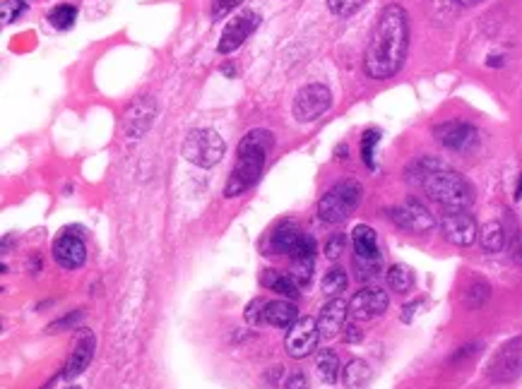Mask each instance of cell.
<instances>
[{
  "mask_svg": "<svg viewBox=\"0 0 522 389\" xmlns=\"http://www.w3.org/2000/svg\"><path fill=\"white\" fill-rule=\"evenodd\" d=\"M227 145L215 130H190L183 142V159L198 168H212L222 161Z\"/></svg>",
  "mask_w": 522,
  "mask_h": 389,
  "instance_id": "obj_5",
  "label": "cell"
},
{
  "mask_svg": "<svg viewBox=\"0 0 522 389\" xmlns=\"http://www.w3.org/2000/svg\"><path fill=\"white\" fill-rule=\"evenodd\" d=\"M347 284H349L347 271L342 267H332L323 276V291L328 293V296H339V293L347 289Z\"/></svg>",
  "mask_w": 522,
  "mask_h": 389,
  "instance_id": "obj_26",
  "label": "cell"
},
{
  "mask_svg": "<svg viewBox=\"0 0 522 389\" xmlns=\"http://www.w3.org/2000/svg\"><path fill=\"white\" fill-rule=\"evenodd\" d=\"M330 106H332V94L325 84H306L303 89H298L294 99V118L298 122H313L321 118Z\"/></svg>",
  "mask_w": 522,
  "mask_h": 389,
  "instance_id": "obj_6",
  "label": "cell"
},
{
  "mask_svg": "<svg viewBox=\"0 0 522 389\" xmlns=\"http://www.w3.org/2000/svg\"><path fill=\"white\" fill-rule=\"evenodd\" d=\"M258 24H260V15L255 13V10H243V13H238L236 17H231L229 19V24L224 26L217 51L233 53L255 29H258Z\"/></svg>",
  "mask_w": 522,
  "mask_h": 389,
  "instance_id": "obj_11",
  "label": "cell"
},
{
  "mask_svg": "<svg viewBox=\"0 0 522 389\" xmlns=\"http://www.w3.org/2000/svg\"><path fill=\"white\" fill-rule=\"evenodd\" d=\"M270 245H272L275 253H284L291 257L303 253H316V241L308 233H303L294 221H284L282 226H277V231L270 238Z\"/></svg>",
  "mask_w": 522,
  "mask_h": 389,
  "instance_id": "obj_10",
  "label": "cell"
},
{
  "mask_svg": "<svg viewBox=\"0 0 522 389\" xmlns=\"http://www.w3.org/2000/svg\"><path fill=\"white\" fill-rule=\"evenodd\" d=\"M351 241H354V253L356 260H366V262H376L381 260V250H378V236L371 226L359 223L351 231Z\"/></svg>",
  "mask_w": 522,
  "mask_h": 389,
  "instance_id": "obj_18",
  "label": "cell"
},
{
  "mask_svg": "<svg viewBox=\"0 0 522 389\" xmlns=\"http://www.w3.org/2000/svg\"><path fill=\"white\" fill-rule=\"evenodd\" d=\"M286 389H308V377L303 375V372H296V375H291L289 380H286Z\"/></svg>",
  "mask_w": 522,
  "mask_h": 389,
  "instance_id": "obj_37",
  "label": "cell"
},
{
  "mask_svg": "<svg viewBox=\"0 0 522 389\" xmlns=\"http://www.w3.org/2000/svg\"><path fill=\"white\" fill-rule=\"evenodd\" d=\"M265 324H272V327L286 329L296 322V305L289 301H272L265 303V312H263Z\"/></svg>",
  "mask_w": 522,
  "mask_h": 389,
  "instance_id": "obj_20",
  "label": "cell"
},
{
  "mask_svg": "<svg viewBox=\"0 0 522 389\" xmlns=\"http://www.w3.org/2000/svg\"><path fill=\"white\" fill-rule=\"evenodd\" d=\"M354 264H356V274H359V279L364 281H371L378 276V271H381V260H376V262H366V260H356L354 257Z\"/></svg>",
  "mask_w": 522,
  "mask_h": 389,
  "instance_id": "obj_33",
  "label": "cell"
},
{
  "mask_svg": "<svg viewBox=\"0 0 522 389\" xmlns=\"http://www.w3.org/2000/svg\"><path fill=\"white\" fill-rule=\"evenodd\" d=\"M486 298H489V286L484 284V281H477V284L470 286V289L465 291V303L470 308L484 305V303H486Z\"/></svg>",
  "mask_w": 522,
  "mask_h": 389,
  "instance_id": "obj_31",
  "label": "cell"
},
{
  "mask_svg": "<svg viewBox=\"0 0 522 389\" xmlns=\"http://www.w3.org/2000/svg\"><path fill=\"white\" fill-rule=\"evenodd\" d=\"M53 257L63 269H77L87 260V248H84L82 238L77 233L63 231L53 243Z\"/></svg>",
  "mask_w": 522,
  "mask_h": 389,
  "instance_id": "obj_16",
  "label": "cell"
},
{
  "mask_svg": "<svg viewBox=\"0 0 522 389\" xmlns=\"http://www.w3.org/2000/svg\"><path fill=\"white\" fill-rule=\"evenodd\" d=\"M347 315H349V303H344L342 298H332L330 303H325L321 317H318V332H321V337L335 339L339 332H344Z\"/></svg>",
  "mask_w": 522,
  "mask_h": 389,
  "instance_id": "obj_17",
  "label": "cell"
},
{
  "mask_svg": "<svg viewBox=\"0 0 522 389\" xmlns=\"http://www.w3.org/2000/svg\"><path fill=\"white\" fill-rule=\"evenodd\" d=\"M321 332H318V319L301 317L289 327V334L284 339V349L291 358H306L316 351Z\"/></svg>",
  "mask_w": 522,
  "mask_h": 389,
  "instance_id": "obj_8",
  "label": "cell"
},
{
  "mask_svg": "<svg viewBox=\"0 0 522 389\" xmlns=\"http://www.w3.org/2000/svg\"><path fill=\"white\" fill-rule=\"evenodd\" d=\"M510 257H513L518 264H522V233H518L515 241L510 243Z\"/></svg>",
  "mask_w": 522,
  "mask_h": 389,
  "instance_id": "obj_39",
  "label": "cell"
},
{
  "mask_svg": "<svg viewBox=\"0 0 522 389\" xmlns=\"http://www.w3.org/2000/svg\"><path fill=\"white\" fill-rule=\"evenodd\" d=\"M68 389H82V387H68Z\"/></svg>",
  "mask_w": 522,
  "mask_h": 389,
  "instance_id": "obj_43",
  "label": "cell"
},
{
  "mask_svg": "<svg viewBox=\"0 0 522 389\" xmlns=\"http://www.w3.org/2000/svg\"><path fill=\"white\" fill-rule=\"evenodd\" d=\"M489 65H491V68H493V65H503V58H500V56L493 58V56H491V58H489Z\"/></svg>",
  "mask_w": 522,
  "mask_h": 389,
  "instance_id": "obj_40",
  "label": "cell"
},
{
  "mask_svg": "<svg viewBox=\"0 0 522 389\" xmlns=\"http://www.w3.org/2000/svg\"><path fill=\"white\" fill-rule=\"evenodd\" d=\"M457 3H460V5H467V8H470V5H477V3H482V0H457Z\"/></svg>",
  "mask_w": 522,
  "mask_h": 389,
  "instance_id": "obj_41",
  "label": "cell"
},
{
  "mask_svg": "<svg viewBox=\"0 0 522 389\" xmlns=\"http://www.w3.org/2000/svg\"><path fill=\"white\" fill-rule=\"evenodd\" d=\"M344 385H347L349 389H359V387H366L371 380V367L366 360H349L347 367H344Z\"/></svg>",
  "mask_w": 522,
  "mask_h": 389,
  "instance_id": "obj_24",
  "label": "cell"
},
{
  "mask_svg": "<svg viewBox=\"0 0 522 389\" xmlns=\"http://www.w3.org/2000/svg\"><path fill=\"white\" fill-rule=\"evenodd\" d=\"M419 185L431 200L443 205L445 209H467L474 202V188L470 185V180L447 166L426 173Z\"/></svg>",
  "mask_w": 522,
  "mask_h": 389,
  "instance_id": "obj_3",
  "label": "cell"
},
{
  "mask_svg": "<svg viewBox=\"0 0 522 389\" xmlns=\"http://www.w3.org/2000/svg\"><path fill=\"white\" fill-rule=\"evenodd\" d=\"M515 197H518V200L522 197V178H520V185H518V193H515Z\"/></svg>",
  "mask_w": 522,
  "mask_h": 389,
  "instance_id": "obj_42",
  "label": "cell"
},
{
  "mask_svg": "<svg viewBox=\"0 0 522 389\" xmlns=\"http://www.w3.org/2000/svg\"><path fill=\"white\" fill-rule=\"evenodd\" d=\"M92 358H94V337H92V334H84V337L77 341V346H75L70 360L66 363V377H68V380H70V377L82 375V372L89 367V363H92Z\"/></svg>",
  "mask_w": 522,
  "mask_h": 389,
  "instance_id": "obj_19",
  "label": "cell"
},
{
  "mask_svg": "<svg viewBox=\"0 0 522 389\" xmlns=\"http://www.w3.org/2000/svg\"><path fill=\"white\" fill-rule=\"evenodd\" d=\"M387 286H390L392 291H397V293L412 291V286H414L412 269L404 267V264H392V267L387 269Z\"/></svg>",
  "mask_w": 522,
  "mask_h": 389,
  "instance_id": "obj_25",
  "label": "cell"
},
{
  "mask_svg": "<svg viewBox=\"0 0 522 389\" xmlns=\"http://www.w3.org/2000/svg\"><path fill=\"white\" fill-rule=\"evenodd\" d=\"M381 142V132L378 130H366L364 132V140H361V159L369 168H376L373 164V152H376V145Z\"/></svg>",
  "mask_w": 522,
  "mask_h": 389,
  "instance_id": "obj_29",
  "label": "cell"
},
{
  "mask_svg": "<svg viewBox=\"0 0 522 389\" xmlns=\"http://www.w3.org/2000/svg\"><path fill=\"white\" fill-rule=\"evenodd\" d=\"M24 10H26L24 0H5V3H3V22L5 24L15 22V19H17Z\"/></svg>",
  "mask_w": 522,
  "mask_h": 389,
  "instance_id": "obj_32",
  "label": "cell"
},
{
  "mask_svg": "<svg viewBox=\"0 0 522 389\" xmlns=\"http://www.w3.org/2000/svg\"><path fill=\"white\" fill-rule=\"evenodd\" d=\"M390 219L395 221L399 228H404V231H412V233H426V231H431V228L436 226L431 212L417 200H407V202H402L399 207H392Z\"/></svg>",
  "mask_w": 522,
  "mask_h": 389,
  "instance_id": "obj_15",
  "label": "cell"
},
{
  "mask_svg": "<svg viewBox=\"0 0 522 389\" xmlns=\"http://www.w3.org/2000/svg\"><path fill=\"white\" fill-rule=\"evenodd\" d=\"M238 0H212V15H215V19L224 17L227 13H231L233 8H236Z\"/></svg>",
  "mask_w": 522,
  "mask_h": 389,
  "instance_id": "obj_36",
  "label": "cell"
},
{
  "mask_svg": "<svg viewBox=\"0 0 522 389\" xmlns=\"http://www.w3.org/2000/svg\"><path fill=\"white\" fill-rule=\"evenodd\" d=\"M361 195H364V188L356 180H342L332 185L318 202V219L325 223H342L359 207Z\"/></svg>",
  "mask_w": 522,
  "mask_h": 389,
  "instance_id": "obj_4",
  "label": "cell"
},
{
  "mask_svg": "<svg viewBox=\"0 0 522 389\" xmlns=\"http://www.w3.org/2000/svg\"><path fill=\"white\" fill-rule=\"evenodd\" d=\"M364 3L366 0H328V8H330V13L337 15V17H349V15H354Z\"/></svg>",
  "mask_w": 522,
  "mask_h": 389,
  "instance_id": "obj_30",
  "label": "cell"
},
{
  "mask_svg": "<svg viewBox=\"0 0 522 389\" xmlns=\"http://www.w3.org/2000/svg\"><path fill=\"white\" fill-rule=\"evenodd\" d=\"M291 260H294V271H291V276H294L301 286H306L313 276V260H316V253H303Z\"/></svg>",
  "mask_w": 522,
  "mask_h": 389,
  "instance_id": "obj_27",
  "label": "cell"
},
{
  "mask_svg": "<svg viewBox=\"0 0 522 389\" xmlns=\"http://www.w3.org/2000/svg\"><path fill=\"white\" fill-rule=\"evenodd\" d=\"M316 367H318V375L325 385H335L339 380V358L335 351L330 349H321L318 351V358H316Z\"/></svg>",
  "mask_w": 522,
  "mask_h": 389,
  "instance_id": "obj_22",
  "label": "cell"
},
{
  "mask_svg": "<svg viewBox=\"0 0 522 389\" xmlns=\"http://www.w3.org/2000/svg\"><path fill=\"white\" fill-rule=\"evenodd\" d=\"M409 17L402 5H387L381 10L373 26L369 49L364 56V70L371 79H387L399 72L407 58Z\"/></svg>",
  "mask_w": 522,
  "mask_h": 389,
  "instance_id": "obj_1",
  "label": "cell"
},
{
  "mask_svg": "<svg viewBox=\"0 0 522 389\" xmlns=\"http://www.w3.org/2000/svg\"><path fill=\"white\" fill-rule=\"evenodd\" d=\"M361 337H364V332H361L356 324H347V327H344V341L356 344V341H361Z\"/></svg>",
  "mask_w": 522,
  "mask_h": 389,
  "instance_id": "obj_38",
  "label": "cell"
},
{
  "mask_svg": "<svg viewBox=\"0 0 522 389\" xmlns=\"http://www.w3.org/2000/svg\"><path fill=\"white\" fill-rule=\"evenodd\" d=\"M154 118H157V101L152 97H137L125 109V116H123L125 135L130 137V140H140L149 127H152Z\"/></svg>",
  "mask_w": 522,
  "mask_h": 389,
  "instance_id": "obj_12",
  "label": "cell"
},
{
  "mask_svg": "<svg viewBox=\"0 0 522 389\" xmlns=\"http://www.w3.org/2000/svg\"><path fill=\"white\" fill-rule=\"evenodd\" d=\"M344 245H347V238H344L342 233H335V236L330 238L328 243H325V257H328V260H337L339 255L344 253Z\"/></svg>",
  "mask_w": 522,
  "mask_h": 389,
  "instance_id": "obj_34",
  "label": "cell"
},
{
  "mask_svg": "<svg viewBox=\"0 0 522 389\" xmlns=\"http://www.w3.org/2000/svg\"><path fill=\"white\" fill-rule=\"evenodd\" d=\"M436 137L438 142L452 152H472L474 147L479 145V130L470 122H462V120H450L443 122V125L436 127Z\"/></svg>",
  "mask_w": 522,
  "mask_h": 389,
  "instance_id": "obj_13",
  "label": "cell"
},
{
  "mask_svg": "<svg viewBox=\"0 0 522 389\" xmlns=\"http://www.w3.org/2000/svg\"><path fill=\"white\" fill-rule=\"evenodd\" d=\"M440 231H443L445 241H450L452 245H460V248H467L477 241V221H474L472 214H467L465 209H445L443 216H440Z\"/></svg>",
  "mask_w": 522,
  "mask_h": 389,
  "instance_id": "obj_9",
  "label": "cell"
},
{
  "mask_svg": "<svg viewBox=\"0 0 522 389\" xmlns=\"http://www.w3.org/2000/svg\"><path fill=\"white\" fill-rule=\"evenodd\" d=\"M479 243L486 253H500L505 248V231L498 221H489L486 226L479 231Z\"/></svg>",
  "mask_w": 522,
  "mask_h": 389,
  "instance_id": "obj_23",
  "label": "cell"
},
{
  "mask_svg": "<svg viewBox=\"0 0 522 389\" xmlns=\"http://www.w3.org/2000/svg\"><path fill=\"white\" fill-rule=\"evenodd\" d=\"M272 147H275V135L270 130H263V127L248 130L246 137L238 142L236 164H233V170H231V175H229L224 195L236 197V195L246 193L248 188H253V185L258 183L260 173H263L268 154L272 152Z\"/></svg>",
  "mask_w": 522,
  "mask_h": 389,
  "instance_id": "obj_2",
  "label": "cell"
},
{
  "mask_svg": "<svg viewBox=\"0 0 522 389\" xmlns=\"http://www.w3.org/2000/svg\"><path fill=\"white\" fill-rule=\"evenodd\" d=\"M263 284L268 289H272L275 293H279L282 298H289V301H296L298 298V281L291 274H282V271H272L263 276Z\"/></svg>",
  "mask_w": 522,
  "mask_h": 389,
  "instance_id": "obj_21",
  "label": "cell"
},
{
  "mask_svg": "<svg viewBox=\"0 0 522 389\" xmlns=\"http://www.w3.org/2000/svg\"><path fill=\"white\" fill-rule=\"evenodd\" d=\"M522 375V339H513L489 363V380L505 385Z\"/></svg>",
  "mask_w": 522,
  "mask_h": 389,
  "instance_id": "obj_7",
  "label": "cell"
},
{
  "mask_svg": "<svg viewBox=\"0 0 522 389\" xmlns=\"http://www.w3.org/2000/svg\"><path fill=\"white\" fill-rule=\"evenodd\" d=\"M390 305V298L383 289H376V286H369V289H361L359 293H354L349 301V315L359 322H366V319L381 317L383 312Z\"/></svg>",
  "mask_w": 522,
  "mask_h": 389,
  "instance_id": "obj_14",
  "label": "cell"
},
{
  "mask_svg": "<svg viewBox=\"0 0 522 389\" xmlns=\"http://www.w3.org/2000/svg\"><path fill=\"white\" fill-rule=\"evenodd\" d=\"M263 312H265V303L258 298V301H253V303L248 305L246 319H248L250 324H263V322H265V319H263Z\"/></svg>",
  "mask_w": 522,
  "mask_h": 389,
  "instance_id": "obj_35",
  "label": "cell"
},
{
  "mask_svg": "<svg viewBox=\"0 0 522 389\" xmlns=\"http://www.w3.org/2000/svg\"><path fill=\"white\" fill-rule=\"evenodd\" d=\"M75 17H77V10L75 5H56V8L49 13V22L56 26V29H70Z\"/></svg>",
  "mask_w": 522,
  "mask_h": 389,
  "instance_id": "obj_28",
  "label": "cell"
}]
</instances>
